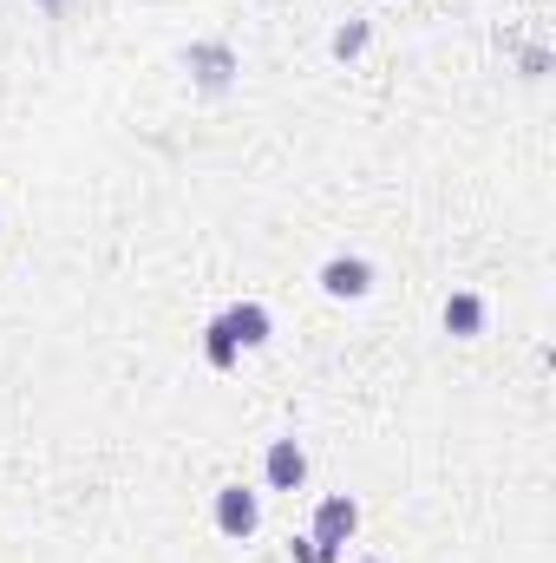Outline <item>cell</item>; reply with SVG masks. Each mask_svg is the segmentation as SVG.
Listing matches in <instances>:
<instances>
[{
	"label": "cell",
	"mask_w": 556,
	"mask_h": 563,
	"mask_svg": "<svg viewBox=\"0 0 556 563\" xmlns=\"http://www.w3.org/2000/svg\"><path fill=\"white\" fill-rule=\"evenodd\" d=\"M184 73H190L203 92H230L236 73H243V59H236V46H223V40H190V46H184Z\"/></svg>",
	"instance_id": "obj_1"
},
{
	"label": "cell",
	"mask_w": 556,
	"mask_h": 563,
	"mask_svg": "<svg viewBox=\"0 0 556 563\" xmlns=\"http://www.w3.org/2000/svg\"><path fill=\"white\" fill-rule=\"evenodd\" d=\"M216 531L236 538V544H249V538L263 531V498H256L249 485H223V492H216Z\"/></svg>",
	"instance_id": "obj_2"
},
{
	"label": "cell",
	"mask_w": 556,
	"mask_h": 563,
	"mask_svg": "<svg viewBox=\"0 0 556 563\" xmlns=\"http://www.w3.org/2000/svg\"><path fill=\"white\" fill-rule=\"evenodd\" d=\"M321 295H334V301H367V295H374V263H367V256H327V263H321Z\"/></svg>",
	"instance_id": "obj_3"
},
{
	"label": "cell",
	"mask_w": 556,
	"mask_h": 563,
	"mask_svg": "<svg viewBox=\"0 0 556 563\" xmlns=\"http://www.w3.org/2000/svg\"><path fill=\"white\" fill-rule=\"evenodd\" d=\"M360 531V505L347 498V492H334V498H321V511H314V544H327V551H347V538Z\"/></svg>",
	"instance_id": "obj_4"
},
{
	"label": "cell",
	"mask_w": 556,
	"mask_h": 563,
	"mask_svg": "<svg viewBox=\"0 0 556 563\" xmlns=\"http://www.w3.org/2000/svg\"><path fill=\"white\" fill-rule=\"evenodd\" d=\"M263 478H269V492H301V485H308V452H301V439H269Z\"/></svg>",
	"instance_id": "obj_5"
},
{
	"label": "cell",
	"mask_w": 556,
	"mask_h": 563,
	"mask_svg": "<svg viewBox=\"0 0 556 563\" xmlns=\"http://www.w3.org/2000/svg\"><path fill=\"white\" fill-rule=\"evenodd\" d=\"M223 328H230L236 347H269V334H276V321H269L263 301H236V308H223Z\"/></svg>",
	"instance_id": "obj_6"
},
{
	"label": "cell",
	"mask_w": 556,
	"mask_h": 563,
	"mask_svg": "<svg viewBox=\"0 0 556 563\" xmlns=\"http://www.w3.org/2000/svg\"><path fill=\"white\" fill-rule=\"evenodd\" d=\"M485 321H491L485 295H471V288L445 295V334H458V341H478V334H485Z\"/></svg>",
	"instance_id": "obj_7"
},
{
	"label": "cell",
	"mask_w": 556,
	"mask_h": 563,
	"mask_svg": "<svg viewBox=\"0 0 556 563\" xmlns=\"http://www.w3.org/2000/svg\"><path fill=\"white\" fill-rule=\"evenodd\" d=\"M203 354H210V367H223V374H230V367L243 361V347L230 341V328H223V314H216V321L203 328Z\"/></svg>",
	"instance_id": "obj_8"
},
{
	"label": "cell",
	"mask_w": 556,
	"mask_h": 563,
	"mask_svg": "<svg viewBox=\"0 0 556 563\" xmlns=\"http://www.w3.org/2000/svg\"><path fill=\"white\" fill-rule=\"evenodd\" d=\"M367 40H374V26L367 20H347V26H334V59H354V53H367Z\"/></svg>",
	"instance_id": "obj_9"
},
{
	"label": "cell",
	"mask_w": 556,
	"mask_h": 563,
	"mask_svg": "<svg viewBox=\"0 0 556 563\" xmlns=\"http://www.w3.org/2000/svg\"><path fill=\"white\" fill-rule=\"evenodd\" d=\"M288 551H294V563H341V551H327V544H314V538H294Z\"/></svg>",
	"instance_id": "obj_10"
},
{
	"label": "cell",
	"mask_w": 556,
	"mask_h": 563,
	"mask_svg": "<svg viewBox=\"0 0 556 563\" xmlns=\"http://www.w3.org/2000/svg\"><path fill=\"white\" fill-rule=\"evenodd\" d=\"M40 7H59V0H40Z\"/></svg>",
	"instance_id": "obj_11"
},
{
	"label": "cell",
	"mask_w": 556,
	"mask_h": 563,
	"mask_svg": "<svg viewBox=\"0 0 556 563\" xmlns=\"http://www.w3.org/2000/svg\"><path fill=\"white\" fill-rule=\"evenodd\" d=\"M360 563H380V558H360Z\"/></svg>",
	"instance_id": "obj_12"
}]
</instances>
